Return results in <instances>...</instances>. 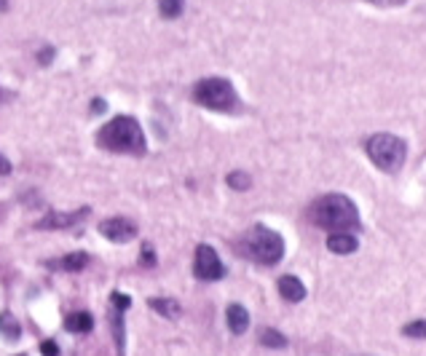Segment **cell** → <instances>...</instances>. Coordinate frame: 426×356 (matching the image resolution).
<instances>
[{
    "instance_id": "1",
    "label": "cell",
    "mask_w": 426,
    "mask_h": 356,
    "mask_svg": "<svg viewBox=\"0 0 426 356\" xmlns=\"http://www.w3.org/2000/svg\"><path fill=\"white\" fill-rule=\"evenodd\" d=\"M311 223L330 233H348L362 225L357 204L343 193H327L311 204Z\"/></svg>"
},
{
    "instance_id": "2",
    "label": "cell",
    "mask_w": 426,
    "mask_h": 356,
    "mask_svg": "<svg viewBox=\"0 0 426 356\" xmlns=\"http://www.w3.org/2000/svg\"><path fill=\"white\" fill-rule=\"evenodd\" d=\"M97 145L113 153H126V156H142L147 150L145 132L140 121L132 116H116L113 121H107L97 132Z\"/></svg>"
},
{
    "instance_id": "3",
    "label": "cell",
    "mask_w": 426,
    "mask_h": 356,
    "mask_svg": "<svg viewBox=\"0 0 426 356\" xmlns=\"http://www.w3.org/2000/svg\"><path fill=\"white\" fill-rule=\"evenodd\" d=\"M365 150H367V156L373 161L375 166L381 169V172H400L402 164H405V156H408V145H405V140L397 137V134H373V137H367L365 140Z\"/></svg>"
},
{
    "instance_id": "4",
    "label": "cell",
    "mask_w": 426,
    "mask_h": 356,
    "mask_svg": "<svg viewBox=\"0 0 426 356\" xmlns=\"http://www.w3.org/2000/svg\"><path fill=\"white\" fill-rule=\"evenodd\" d=\"M241 250L260 265H276L284 257V238L266 225H252V231L244 236Z\"/></svg>"
},
{
    "instance_id": "5",
    "label": "cell",
    "mask_w": 426,
    "mask_h": 356,
    "mask_svg": "<svg viewBox=\"0 0 426 356\" xmlns=\"http://www.w3.org/2000/svg\"><path fill=\"white\" fill-rule=\"evenodd\" d=\"M193 102L201 107H209V110H217V113H231V110L239 107V94L228 78L212 75V78H201L193 86Z\"/></svg>"
},
{
    "instance_id": "6",
    "label": "cell",
    "mask_w": 426,
    "mask_h": 356,
    "mask_svg": "<svg viewBox=\"0 0 426 356\" xmlns=\"http://www.w3.org/2000/svg\"><path fill=\"white\" fill-rule=\"evenodd\" d=\"M193 274L201 281H217L226 276V265L220 260V254L209 247V244H199L196 247V257H193Z\"/></svg>"
},
{
    "instance_id": "7",
    "label": "cell",
    "mask_w": 426,
    "mask_h": 356,
    "mask_svg": "<svg viewBox=\"0 0 426 356\" xmlns=\"http://www.w3.org/2000/svg\"><path fill=\"white\" fill-rule=\"evenodd\" d=\"M89 207H80L75 211H49L46 217H40L38 220V231H65V228H73V225H78L83 217H89Z\"/></svg>"
},
{
    "instance_id": "8",
    "label": "cell",
    "mask_w": 426,
    "mask_h": 356,
    "mask_svg": "<svg viewBox=\"0 0 426 356\" xmlns=\"http://www.w3.org/2000/svg\"><path fill=\"white\" fill-rule=\"evenodd\" d=\"M99 233L107 238V241H116V244H126L137 236V225L126 217H110V220H102L99 223Z\"/></svg>"
},
{
    "instance_id": "9",
    "label": "cell",
    "mask_w": 426,
    "mask_h": 356,
    "mask_svg": "<svg viewBox=\"0 0 426 356\" xmlns=\"http://www.w3.org/2000/svg\"><path fill=\"white\" fill-rule=\"evenodd\" d=\"M89 263H92V257H89L86 252H70V254L59 257V260H51L49 268H56V271H62V274H80Z\"/></svg>"
},
{
    "instance_id": "10",
    "label": "cell",
    "mask_w": 426,
    "mask_h": 356,
    "mask_svg": "<svg viewBox=\"0 0 426 356\" xmlns=\"http://www.w3.org/2000/svg\"><path fill=\"white\" fill-rule=\"evenodd\" d=\"M327 250L333 252V254H354V252L360 250V241H357L354 233H330Z\"/></svg>"
},
{
    "instance_id": "11",
    "label": "cell",
    "mask_w": 426,
    "mask_h": 356,
    "mask_svg": "<svg viewBox=\"0 0 426 356\" xmlns=\"http://www.w3.org/2000/svg\"><path fill=\"white\" fill-rule=\"evenodd\" d=\"M279 295L287 303H300L306 297V287L298 276H281L279 278Z\"/></svg>"
},
{
    "instance_id": "12",
    "label": "cell",
    "mask_w": 426,
    "mask_h": 356,
    "mask_svg": "<svg viewBox=\"0 0 426 356\" xmlns=\"http://www.w3.org/2000/svg\"><path fill=\"white\" fill-rule=\"evenodd\" d=\"M226 319H228V330L233 332V335H244L247 327H250V314H247V308L239 303L228 305Z\"/></svg>"
},
{
    "instance_id": "13",
    "label": "cell",
    "mask_w": 426,
    "mask_h": 356,
    "mask_svg": "<svg viewBox=\"0 0 426 356\" xmlns=\"http://www.w3.org/2000/svg\"><path fill=\"white\" fill-rule=\"evenodd\" d=\"M147 305L164 319H180V314H183V305L177 303L174 297H150Z\"/></svg>"
},
{
    "instance_id": "14",
    "label": "cell",
    "mask_w": 426,
    "mask_h": 356,
    "mask_svg": "<svg viewBox=\"0 0 426 356\" xmlns=\"http://www.w3.org/2000/svg\"><path fill=\"white\" fill-rule=\"evenodd\" d=\"M110 330H113V340H116V354L123 356V351H126V327H123V314L121 311H110Z\"/></svg>"
},
{
    "instance_id": "15",
    "label": "cell",
    "mask_w": 426,
    "mask_h": 356,
    "mask_svg": "<svg viewBox=\"0 0 426 356\" xmlns=\"http://www.w3.org/2000/svg\"><path fill=\"white\" fill-rule=\"evenodd\" d=\"M65 330L78 332V335H86V332H92L94 330L92 314H86V311H75V314H70V317L65 319Z\"/></svg>"
},
{
    "instance_id": "16",
    "label": "cell",
    "mask_w": 426,
    "mask_h": 356,
    "mask_svg": "<svg viewBox=\"0 0 426 356\" xmlns=\"http://www.w3.org/2000/svg\"><path fill=\"white\" fill-rule=\"evenodd\" d=\"M0 335H3L6 340H19V338H22V327H19V321L13 319L11 311H3V314H0Z\"/></svg>"
},
{
    "instance_id": "17",
    "label": "cell",
    "mask_w": 426,
    "mask_h": 356,
    "mask_svg": "<svg viewBox=\"0 0 426 356\" xmlns=\"http://www.w3.org/2000/svg\"><path fill=\"white\" fill-rule=\"evenodd\" d=\"M260 343L266 345V348H287V338L279 330L266 327V330H260Z\"/></svg>"
},
{
    "instance_id": "18",
    "label": "cell",
    "mask_w": 426,
    "mask_h": 356,
    "mask_svg": "<svg viewBox=\"0 0 426 356\" xmlns=\"http://www.w3.org/2000/svg\"><path fill=\"white\" fill-rule=\"evenodd\" d=\"M183 6L185 0H159V11L164 19H177L183 13Z\"/></svg>"
},
{
    "instance_id": "19",
    "label": "cell",
    "mask_w": 426,
    "mask_h": 356,
    "mask_svg": "<svg viewBox=\"0 0 426 356\" xmlns=\"http://www.w3.org/2000/svg\"><path fill=\"white\" fill-rule=\"evenodd\" d=\"M226 183L233 188V190H250L252 188V177L247 172H231L226 177Z\"/></svg>"
},
{
    "instance_id": "20",
    "label": "cell",
    "mask_w": 426,
    "mask_h": 356,
    "mask_svg": "<svg viewBox=\"0 0 426 356\" xmlns=\"http://www.w3.org/2000/svg\"><path fill=\"white\" fill-rule=\"evenodd\" d=\"M402 335L405 338H415V340H424L426 338V319H418V321H410L402 327Z\"/></svg>"
},
{
    "instance_id": "21",
    "label": "cell",
    "mask_w": 426,
    "mask_h": 356,
    "mask_svg": "<svg viewBox=\"0 0 426 356\" xmlns=\"http://www.w3.org/2000/svg\"><path fill=\"white\" fill-rule=\"evenodd\" d=\"M110 303H113V311H121V314H123V311L132 305V297H129V295H121V292H113V295H110Z\"/></svg>"
},
{
    "instance_id": "22",
    "label": "cell",
    "mask_w": 426,
    "mask_h": 356,
    "mask_svg": "<svg viewBox=\"0 0 426 356\" xmlns=\"http://www.w3.org/2000/svg\"><path fill=\"white\" fill-rule=\"evenodd\" d=\"M140 265H145V268H153V265H156V250H153L150 244H145L142 252H140Z\"/></svg>"
},
{
    "instance_id": "23",
    "label": "cell",
    "mask_w": 426,
    "mask_h": 356,
    "mask_svg": "<svg viewBox=\"0 0 426 356\" xmlns=\"http://www.w3.org/2000/svg\"><path fill=\"white\" fill-rule=\"evenodd\" d=\"M35 59H38V65H51V59H54V46H46V49H40V51L35 54Z\"/></svg>"
},
{
    "instance_id": "24",
    "label": "cell",
    "mask_w": 426,
    "mask_h": 356,
    "mask_svg": "<svg viewBox=\"0 0 426 356\" xmlns=\"http://www.w3.org/2000/svg\"><path fill=\"white\" fill-rule=\"evenodd\" d=\"M40 354L43 356H59V345L54 343V340H43V343H40Z\"/></svg>"
},
{
    "instance_id": "25",
    "label": "cell",
    "mask_w": 426,
    "mask_h": 356,
    "mask_svg": "<svg viewBox=\"0 0 426 356\" xmlns=\"http://www.w3.org/2000/svg\"><path fill=\"white\" fill-rule=\"evenodd\" d=\"M107 110V102L102 97H94L92 99V116H99V113H105Z\"/></svg>"
},
{
    "instance_id": "26",
    "label": "cell",
    "mask_w": 426,
    "mask_h": 356,
    "mask_svg": "<svg viewBox=\"0 0 426 356\" xmlns=\"http://www.w3.org/2000/svg\"><path fill=\"white\" fill-rule=\"evenodd\" d=\"M367 3H373V6H378V8H394V6L408 3V0H367Z\"/></svg>"
},
{
    "instance_id": "27",
    "label": "cell",
    "mask_w": 426,
    "mask_h": 356,
    "mask_svg": "<svg viewBox=\"0 0 426 356\" xmlns=\"http://www.w3.org/2000/svg\"><path fill=\"white\" fill-rule=\"evenodd\" d=\"M11 161L6 159V156H3V153H0V174H11Z\"/></svg>"
},
{
    "instance_id": "28",
    "label": "cell",
    "mask_w": 426,
    "mask_h": 356,
    "mask_svg": "<svg viewBox=\"0 0 426 356\" xmlns=\"http://www.w3.org/2000/svg\"><path fill=\"white\" fill-rule=\"evenodd\" d=\"M8 11V0H0V13Z\"/></svg>"
},
{
    "instance_id": "29",
    "label": "cell",
    "mask_w": 426,
    "mask_h": 356,
    "mask_svg": "<svg viewBox=\"0 0 426 356\" xmlns=\"http://www.w3.org/2000/svg\"><path fill=\"white\" fill-rule=\"evenodd\" d=\"M0 102H3V89H0Z\"/></svg>"
},
{
    "instance_id": "30",
    "label": "cell",
    "mask_w": 426,
    "mask_h": 356,
    "mask_svg": "<svg viewBox=\"0 0 426 356\" xmlns=\"http://www.w3.org/2000/svg\"><path fill=\"white\" fill-rule=\"evenodd\" d=\"M19 356H27V354H19Z\"/></svg>"
}]
</instances>
